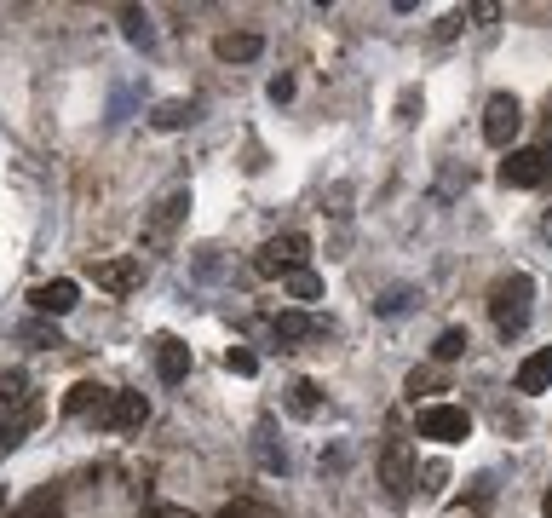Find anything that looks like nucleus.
Segmentation results:
<instances>
[{
    "label": "nucleus",
    "mask_w": 552,
    "mask_h": 518,
    "mask_svg": "<svg viewBox=\"0 0 552 518\" xmlns=\"http://www.w3.org/2000/svg\"><path fill=\"white\" fill-rule=\"evenodd\" d=\"M190 208V196H184V190H173V196H167V202H161V213H156V231H173V225H179V213Z\"/></svg>",
    "instance_id": "nucleus-19"
},
{
    "label": "nucleus",
    "mask_w": 552,
    "mask_h": 518,
    "mask_svg": "<svg viewBox=\"0 0 552 518\" xmlns=\"http://www.w3.org/2000/svg\"><path fill=\"white\" fill-rule=\"evenodd\" d=\"M121 29H127V41H133V47H156V29H150V18H144V12H121Z\"/></svg>",
    "instance_id": "nucleus-16"
},
{
    "label": "nucleus",
    "mask_w": 552,
    "mask_h": 518,
    "mask_svg": "<svg viewBox=\"0 0 552 518\" xmlns=\"http://www.w3.org/2000/svg\"><path fill=\"white\" fill-rule=\"evenodd\" d=\"M317 403H322L317 380H294V386H288V409H294V415H317Z\"/></svg>",
    "instance_id": "nucleus-15"
},
{
    "label": "nucleus",
    "mask_w": 552,
    "mask_h": 518,
    "mask_svg": "<svg viewBox=\"0 0 552 518\" xmlns=\"http://www.w3.org/2000/svg\"><path fill=\"white\" fill-rule=\"evenodd\" d=\"M547 173H552L547 150H512V156L501 162V185H512V190H535V185H547Z\"/></svg>",
    "instance_id": "nucleus-3"
},
{
    "label": "nucleus",
    "mask_w": 552,
    "mask_h": 518,
    "mask_svg": "<svg viewBox=\"0 0 552 518\" xmlns=\"http://www.w3.org/2000/svg\"><path fill=\"white\" fill-rule=\"evenodd\" d=\"M466 346H472V340H466V329H443V334H437V346H432V357H437V363H455Z\"/></svg>",
    "instance_id": "nucleus-17"
},
{
    "label": "nucleus",
    "mask_w": 552,
    "mask_h": 518,
    "mask_svg": "<svg viewBox=\"0 0 552 518\" xmlns=\"http://www.w3.org/2000/svg\"><path fill=\"white\" fill-rule=\"evenodd\" d=\"M75 300H81V288L69 283V277H52V283H41L35 294H29V306L41 311V317H69Z\"/></svg>",
    "instance_id": "nucleus-7"
},
{
    "label": "nucleus",
    "mask_w": 552,
    "mask_h": 518,
    "mask_svg": "<svg viewBox=\"0 0 552 518\" xmlns=\"http://www.w3.org/2000/svg\"><path fill=\"white\" fill-rule=\"evenodd\" d=\"M529 300H535V283H529L524 271H512V277L495 283V294H489V317H495V329H501L506 340L529 329Z\"/></svg>",
    "instance_id": "nucleus-1"
},
{
    "label": "nucleus",
    "mask_w": 552,
    "mask_h": 518,
    "mask_svg": "<svg viewBox=\"0 0 552 518\" xmlns=\"http://www.w3.org/2000/svg\"><path fill=\"white\" fill-rule=\"evenodd\" d=\"M259 52H265V41H259L253 29H230V35L213 41V58H219V64H248V58H259Z\"/></svg>",
    "instance_id": "nucleus-10"
},
{
    "label": "nucleus",
    "mask_w": 552,
    "mask_h": 518,
    "mask_svg": "<svg viewBox=\"0 0 552 518\" xmlns=\"http://www.w3.org/2000/svg\"><path fill=\"white\" fill-rule=\"evenodd\" d=\"M443 478H449V472H443V467H437V461H432V467H426V484H420V490H443Z\"/></svg>",
    "instance_id": "nucleus-27"
},
{
    "label": "nucleus",
    "mask_w": 552,
    "mask_h": 518,
    "mask_svg": "<svg viewBox=\"0 0 552 518\" xmlns=\"http://www.w3.org/2000/svg\"><path fill=\"white\" fill-rule=\"evenodd\" d=\"M138 277H144L138 259H104V265H98V288H104V294H133Z\"/></svg>",
    "instance_id": "nucleus-11"
},
{
    "label": "nucleus",
    "mask_w": 552,
    "mask_h": 518,
    "mask_svg": "<svg viewBox=\"0 0 552 518\" xmlns=\"http://www.w3.org/2000/svg\"><path fill=\"white\" fill-rule=\"evenodd\" d=\"M0 507H6V490H0Z\"/></svg>",
    "instance_id": "nucleus-30"
},
{
    "label": "nucleus",
    "mask_w": 552,
    "mask_h": 518,
    "mask_svg": "<svg viewBox=\"0 0 552 518\" xmlns=\"http://www.w3.org/2000/svg\"><path fill=\"white\" fill-rule=\"evenodd\" d=\"M541 513H547V518H552V490H547V501H541Z\"/></svg>",
    "instance_id": "nucleus-29"
},
{
    "label": "nucleus",
    "mask_w": 552,
    "mask_h": 518,
    "mask_svg": "<svg viewBox=\"0 0 552 518\" xmlns=\"http://www.w3.org/2000/svg\"><path fill=\"white\" fill-rule=\"evenodd\" d=\"M547 386H552V346H541L518 363V392H547Z\"/></svg>",
    "instance_id": "nucleus-12"
},
{
    "label": "nucleus",
    "mask_w": 552,
    "mask_h": 518,
    "mask_svg": "<svg viewBox=\"0 0 552 518\" xmlns=\"http://www.w3.org/2000/svg\"><path fill=\"white\" fill-rule=\"evenodd\" d=\"M305 236L288 231V236H276V242H265V254H259V271L265 277H276V271H305Z\"/></svg>",
    "instance_id": "nucleus-5"
},
{
    "label": "nucleus",
    "mask_w": 552,
    "mask_h": 518,
    "mask_svg": "<svg viewBox=\"0 0 552 518\" xmlns=\"http://www.w3.org/2000/svg\"><path fill=\"white\" fill-rule=\"evenodd\" d=\"M225 369H230V375H259V357H253L248 346H230V352H225Z\"/></svg>",
    "instance_id": "nucleus-22"
},
{
    "label": "nucleus",
    "mask_w": 552,
    "mask_h": 518,
    "mask_svg": "<svg viewBox=\"0 0 552 518\" xmlns=\"http://www.w3.org/2000/svg\"><path fill=\"white\" fill-rule=\"evenodd\" d=\"M18 444H23V421L0 426V455H6V449H18Z\"/></svg>",
    "instance_id": "nucleus-26"
},
{
    "label": "nucleus",
    "mask_w": 552,
    "mask_h": 518,
    "mask_svg": "<svg viewBox=\"0 0 552 518\" xmlns=\"http://www.w3.org/2000/svg\"><path fill=\"white\" fill-rule=\"evenodd\" d=\"M23 386H29V380H23L18 369H12V375H0V415H6V409H18V403H23Z\"/></svg>",
    "instance_id": "nucleus-20"
},
{
    "label": "nucleus",
    "mask_w": 552,
    "mask_h": 518,
    "mask_svg": "<svg viewBox=\"0 0 552 518\" xmlns=\"http://www.w3.org/2000/svg\"><path fill=\"white\" fill-rule=\"evenodd\" d=\"M271 329H276V340H311V334H317V323H311L305 311H276Z\"/></svg>",
    "instance_id": "nucleus-14"
},
{
    "label": "nucleus",
    "mask_w": 552,
    "mask_h": 518,
    "mask_svg": "<svg viewBox=\"0 0 552 518\" xmlns=\"http://www.w3.org/2000/svg\"><path fill=\"white\" fill-rule=\"evenodd\" d=\"M98 421L115 426V432H127V426H144V421H150V403H144V392H115L110 409H104Z\"/></svg>",
    "instance_id": "nucleus-8"
},
{
    "label": "nucleus",
    "mask_w": 552,
    "mask_h": 518,
    "mask_svg": "<svg viewBox=\"0 0 552 518\" xmlns=\"http://www.w3.org/2000/svg\"><path fill=\"white\" fill-rule=\"evenodd\" d=\"M294 98V75H276L271 81V104H288Z\"/></svg>",
    "instance_id": "nucleus-25"
},
{
    "label": "nucleus",
    "mask_w": 552,
    "mask_h": 518,
    "mask_svg": "<svg viewBox=\"0 0 552 518\" xmlns=\"http://www.w3.org/2000/svg\"><path fill=\"white\" fill-rule=\"evenodd\" d=\"M547 162H552V144H547Z\"/></svg>",
    "instance_id": "nucleus-31"
},
{
    "label": "nucleus",
    "mask_w": 552,
    "mask_h": 518,
    "mask_svg": "<svg viewBox=\"0 0 552 518\" xmlns=\"http://www.w3.org/2000/svg\"><path fill=\"white\" fill-rule=\"evenodd\" d=\"M409 288H391V294H380V300H374V311H380V317H403V311H409Z\"/></svg>",
    "instance_id": "nucleus-21"
},
{
    "label": "nucleus",
    "mask_w": 552,
    "mask_h": 518,
    "mask_svg": "<svg viewBox=\"0 0 552 518\" xmlns=\"http://www.w3.org/2000/svg\"><path fill=\"white\" fill-rule=\"evenodd\" d=\"M288 294H294V300H317L322 283L311 277V271H288Z\"/></svg>",
    "instance_id": "nucleus-23"
},
{
    "label": "nucleus",
    "mask_w": 552,
    "mask_h": 518,
    "mask_svg": "<svg viewBox=\"0 0 552 518\" xmlns=\"http://www.w3.org/2000/svg\"><path fill=\"white\" fill-rule=\"evenodd\" d=\"M156 375L167 380V386H179V380L190 375V346H184V340H173V334L156 340Z\"/></svg>",
    "instance_id": "nucleus-9"
},
{
    "label": "nucleus",
    "mask_w": 552,
    "mask_h": 518,
    "mask_svg": "<svg viewBox=\"0 0 552 518\" xmlns=\"http://www.w3.org/2000/svg\"><path fill=\"white\" fill-rule=\"evenodd\" d=\"M380 484H386L391 501H409L414 467H409V444H403V438H397V444H386V455H380Z\"/></svg>",
    "instance_id": "nucleus-6"
},
{
    "label": "nucleus",
    "mask_w": 552,
    "mask_h": 518,
    "mask_svg": "<svg viewBox=\"0 0 552 518\" xmlns=\"http://www.w3.org/2000/svg\"><path fill=\"white\" fill-rule=\"evenodd\" d=\"M518 121H524L518 98H512V93H495V98H489V110H483V139H489V144H512Z\"/></svg>",
    "instance_id": "nucleus-4"
},
{
    "label": "nucleus",
    "mask_w": 552,
    "mask_h": 518,
    "mask_svg": "<svg viewBox=\"0 0 552 518\" xmlns=\"http://www.w3.org/2000/svg\"><path fill=\"white\" fill-rule=\"evenodd\" d=\"M23 340H41V346H64V340H58V329H46V323H29V329H23Z\"/></svg>",
    "instance_id": "nucleus-24"
},
{
    "label": "nucleus",
    "mask_w": 552,
    "mask_h": 518,
    "mask_svg": "<svg viewBox=\"0 0 552 518\" xmlns=\"http://www.w3.org/2000/svg\"><path fill=\"white\" fill-rule=\"evenodd\" d=\"M414 426H420V438H432V444H466V438H472V415H466L460 403H426Z\"/></svg>",
    "instance_id": "nucleus-2"
},
{
    "label": "nucleus",
    "mask_w": 552,
    "mask_h": 518,
    "mask_svg": "<svg viewBox=\"0 0 552 518\" xmlns=\"http://www.w3.org/2000/svg\"><path fill=\"white\" fill-rule=\"evenodd\" d=\"M541 236H547V242H552V208H547V219H541Z\"/></svg>",
    "instance_id": "nucleus-28"
},
{
    "label": "nucleus",
    "mask_w": 552,
    "mask_h": 518,
    "mask_svg": "<svg viewBox=\"0 0 552 518\" xmlns=\"http://www.w3.org/2000/svg\"><path fill=\"white\" fill-rule=\"evenodd\" d=\"M110 398H115V392H104L98 380H81V386H69L64 409H69V415H92V409L104 415V409H110Z\"/></svg>",
    "instance_id": "nucleus-13"
},
{
    "label": "nucleus",
    "mask_w": 552,
    "mask_h": 518,
    "mask_svg": "<svg viewBox=\"0 0 552 518\" xmlns=\"http://www.w3.org/2000/svg\"><path fill=\"white\" fill-rule=\"evenodd\" d=\"M161 127V133H173V127H184V121H190V104H184V98H167V104H156V116H150Z\"/></svg>",
    "instance_id": "nucleus-18"
}]
</instances>
